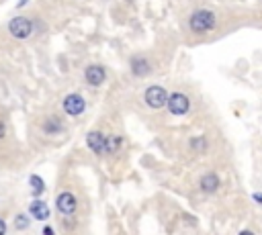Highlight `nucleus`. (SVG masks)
<instances>
[{"label":"nucleus","instance_id":"f257e3e1","mask_svg":"<svg viewBox=\"0 0 262 235\" xmlns=\"http://www.w3.org/2000/svg\"><path fill=\"white\" fill-rule=\"evenodd\" d=\"M215 25V15L211 10H197L195 15L190 17V29L195 33H205L211 31Z\"/></svg>","mask_w":262,"mask_h":235},{"label":"nucleus","instance_id":"f03ea898","mask_svg":"<svg viewBox=\"0 0 262 235\" xmlns=\"http://www.w3.org/2000/svg\"><path fill=\"white\" fill-rule=\"evenodd\" d=\"M8 31L12 37H17V39H25V37H29L31 31H33V25L29 19H25V17H17V19H12L8 23Z\"/></svg>","mask_w":262,"mask_h":235},{"label":"nucleus","instance_id":"7ed1b4c3","mask_svg":"<svg viewBox=\"0 0 262 235\" xmlns=\"http://www.w3.org/2000/svg\"><path fill=\"white\" fill-rule=\"evenodd\" d=\"M146 102L151 108H162L164 104L168 102V92L164 90L162 86H151L146 90Z\"/></svg>","mask_w":262,"mask_h":235},{"label":"nucleus","instance_id":"20e7f679","mask_svg":"<svg viewBox=\"0 0 262 235\" xmlns=\"http://www.w3.org/2000/svg\"><path fill=\"white\" fill-rule=\"evenodd\" d=\"M168 108L172 115H185L188 110V99L183 92H172L168 96Z\"/></svg>","mask_w":262,"mask_h":235},{"label":"nucleus","instance_id":"39448f33","mask_svg":"<svg viewBox=\"0 0 262 235\" xmlns=\"http://www.w3.org/2000/svg\"><path fill=\"white\" fill-rule=\"evenodd\" d=\"M86 143H88V147L94 151V154H105V151H107V137H105L101 131L88 133Z\"/></svg>","mask_w":262,"mask_h":235},{"label":"nucleus","instance_id":"423d86ee","mask_svg":"<svg viewBox=\"0 0 262 235\" xmlns=\"http://www.w3.org/2000/svg\"><path fill=\"white\" fill-rule=\"evenodd\" d=\"M84 101H82V96H78V94H70L68 99L64 101V108H66V113L68 115H72V117H76V115H80L82 110H84Z\"/></svg>","mask_w":262,"mask_h":235},{"label":"nucleus","instance_id":"0eeeda50","mask_svg":"<svg viewBox=\"0 0 262 235\" xmlns=\"http://www.w3.org/2000/svg\"><path fill=\"white\" fill-rule=\"evenodd\" d=\"M58 209L66 215H72L76 211V199L70 195V192H62L58 197Z\"/></svg>","mask_w":262,"mask_h":235},{"label":"nucleus","instance_id":"6e6552de","mask_svg":"<svg viewBox=\"0 0 262 235\" xmlns=\"http://www.w3.org/2000/svg\"><path fill=\"white\" fill-rule=\"evenodd\" d=\"M84 76H86V82L90 86H99V84L105 82V70L101 66H90Z\"/></svg>","mask_w":262,"mask_h":235},{"label":"nucleus","instance_id":"1a4fd4ad","mask_svg":"<svg viewBox=\"0 0 262 235\" xmlns=\"http://www.w3.org/2000/svg\"><path fill=\"white\" fill-rule=\"evenodd\" d=\"M217 186H219V178H217V174L209 172V174H205V176L201 178V188H203L205 192H215Z\"/></svg>","mask_w":262,"mask_h":235},{"label":"nucleus","instance_id":"9d476101","mask_svg":"<svg viewBox=\"0 0 262 235\" xmlns=\"http://www.w3.org/2000/svg\"><path fill=\"white\" fill-rule=\"evenodd\" d=\"M31 215L35 217V219H39V221H45L47 217H49V206L45 204V202H41V201H35L33 204H31Z\"/></svg>","mask_w":262,"mask_h":235},{"label":"nucleus","instance_id":"9b49d317","mask_svg":"<svg viewBox=\"0 0 262 235\" xmlns=\"http://www.w3.org/2000/svg\"><path fill=\"white\" fill-rule=\"evenodd\" d=\"M131 70H133L135 76H146V74L150 72V64H148V60H144V58H137V60L131 62Z\"/></svg>","mask_w":262,"mask_h":235},{"label":"nucleus","instance_id":"f8f14e48","mask_svg":"<svg viewBox=\"0 0 262 235\" xmlns=\"http://www.w3.org/2000/svg\"><path fill=\"white\" fill-rule=\"evenodd\" d=\"M121 147V137H107V151L109 154H115V151Z\"/></svg>","mask_w":262,"mask_h":235},{"label":"nucleus","instance_id":"ddd939ff","mask_svg":"<svg viewBox=\"0 0 262 235\" xmlns=\"http://www.w3.org/2000/svg\"><path fill=\"white\" fill-rule=\"evenodd\" d=\"M31 186H33V195H41V192L45 190V186H43V180H41L39 176H31Z\"/></svg>","mask_w":262,"mask_h":235},{"label":"nucleus","instance_id":"4468645a","mask_svg":"<svg viewBox=\"0 0 262 235\" xmlns=\"http://www.w3.org/2000/svg\"><path fill=\"white\" fill-rule=\"evenodd\" d=\"M190 145H192V149H199V151H201V149L207 147V141L203 139V137H197V139H192V141H190Z\"/></svg>","mask_w":262,"mask_h":235},{"label":"nucleus","instance_id":"2eb2a0df","mask_svg":"<svg viewBox=\"0 0 262 235\" xmlns=\"http://www.w3.org/2000/svg\"><path fill=\"white\" fill-rule=\"evenodd\" d=\"M15 225H17L19 229H27V225H29V221H27V217H23V215H19V217L15 219Z\"/></svg>","mask_w":262,"mask_h":235},{"label":"nucleus","instance_id":"dca6fc26","mask_svg":"<svg viewBox=\"0 0 262 235\" xmlns=\"http://www.w3.org/2000/svg\"><path fill=\"white\" fill-rule=\"evenodd\" d=\"M4 233H6V223L0 219V235H4Z\"/></svg>","mask_w":262,"mask_h":235},{"label":"nucleus","instance_id":"f3484780","mask_svg":"<svg viewBox=\"0 0 262 235\" xmlns=\"http://www.w3.org/2000/svg\"><path fill=\"white\" fill-rule=\"evenodd\" d=\"M43 235H53V229H51V227H45V229H43Z\"/></svg>","mask_w":262,"mask_h":235},{"label":"nucleus","instance_id":"a211bd4d","mask_svg":"<svg viewBox=\"0 0 262 235\" xmlns=\"http://www.w3.org/2000/svg\"><path fill=\"white\" fill-rule=\"evenodd\" d=\"M2 137H4V125L0 123V139H2Z\"/></svg>","mask_w":262,"mask_h":235},{"label":"nucleus","instance_id":"6ab92c4d","mask_svg":"<svg viewBox=\"0 0 262 235\" xmlns=\"http://www.w3.org/2000/svg\"><path fill=\"white\" fill-rule=\"evenodd\" d=\"M254 199H256L258 202H262V195H254Z\"/></svg>","mask_w":262,"mask_h":235},{"label":"nucleus","instance_id":"aec40b11","mask_svg":"<svg viewBox=\"0 0 262 235\" xmlns=\"http://www.w3.org/2000/svg\"><path fill=\"white\" fill-rule=\"evenodd\" d=\"M240 235H254V233H252V231H242Z\"/></svg>","mask_w":262,"mask_h":235}]
</instances>
